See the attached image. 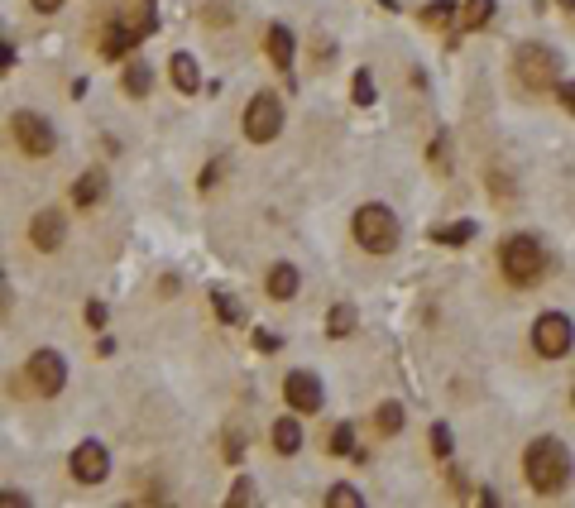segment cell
Returning a JSON list of instances; mask_svg holds the SVG:
<instances>
[{"mask_svg": "<svg viewBox=\"0 0 575 508\" xmlns=\"http://www.w3.org/2000/svg\"><path fill=\"white\" fill-rule=\"evenodd\" d=\"M268 58H274L278 67L292 63V29H288V25H274V29H268Z\"/></svg>", "mask_w": 575, "mask_h": 508, "instance_id": "ac0fdd59", "label": "cell"}, {"mask_svg": "<svg viewBox=\"0 0 575 508\" xmlns=\"http://www.w3.org/2000/svg\"><path fill=\"white\" fill-rule=\"evenodd\" d=\"M101 197H105V178H101V173H82L77 187H73V202L91 207V202H101Z\"/></svg>", "mask_w": 575, "mask_h": 508, "instance_id": "e0dca14e", "label": "cell"}, {"mask_svg": "<svg viewBox=\"0 0 575 508\" xmlns=\"http://www.w3.org/2000/svg\"><path fill=\"white\" fill-rule=\"evenodd\" d=\"M355 106H374V77L355 73Z\"/></svg>", "mask_w": 575, "mask_h": 508, "instance_id": "f1b7e54d", "label": "cell"}, {"mask_svg": "<svg viewBox=\"0 0 575 508\" xmlns=\"http://www.w3.org/2000/svg\"><path fill=\"white\" fill-rule=\"evenodd\" d=\"M523 470H527V484H532L537 494H561L575 475V460L556 436H537L523 456Z\"/></svg>", "mask_w": 575, "mask_h": 508, "instance_id": "6da1fadb", "label": "cell"}, {"mask_svg": "<svg viewBox=\"0 0 575 508\" xmlns=\"http://www.w3.org/2000/svg\"><path fill=\"white\" fill-rule=\"evenodd\" d=\"M571 340H575L571 317H561V312H542V317H537V326H532V346H537V356L561 360V356L571 350Z\"/></svg>", "mask_w": 575, "mask_h": 508, "instance_id": "8992f818", "label": "cell"}, {"mask_svg": "<svg viewBox=\"0 0 575 508\" xmlns=\"http://www.w3.org/2000/svg\"><path fill=\"white\" fill-rule=\"evenodd\" d=\"M513 73L527 91H551L561 77V53H551L547 43H523L518 53H513Z\"/></svg>", "mask_w": 575, "mask_h": 508, "instance_id": "277c9868", "label": "cell"}, {"mask_svg": "<svg viewBox=\"0 0 575 508\" xmlns=\"http://www.w3.org/2000/svg\"><path fill=\"white\" fill-rule=\"evenodd\" d=\"M298 446H302V427H298L292 418H278V422H274V451H278V456H292Z\"/></svg>", "mask_w": 575, "mask_h": 508, "instance_id": "2e32d148", "label": "cell"}, {"mask_svg": "<svg viewBox=\"0 0 575 508\" xmlns=\"http://www.w3.org/2000/svg\"><path fill=\"white\" fill-rule=\"evenodd\" d=\"M254 346H260V350H278V336H274V331H254Z\"/></svg>", "mask_w": 575, "mask_h": 508, "instance_id": "1f68e13d", "label": "cell"}, {"mask_svg": "<svg viewBox=\"0 0 575 508\" xmlns=\"http://www.w3.org/2000/svg\"><path fill=\"white\" fill-rule=\"evenodd\" d=\"M350 331H355V307H350V302H340V307H331V317H326V336L346 340Z\"/></svg>", "mask_w": 575, "mask_h": 508, "instance_id": "d6986e66", "label": "cell"}, {"mask_svg": "<svg viewBox=\"0 0 575 508\" xmlns=\"http://www.w3.org/2000/svg\"><path fill=\"white\" fill-rule=\"evenodd\" d=\"M58 5H63V0H34V10H43V15H53Z\"/></svg>", "mask_w": 575, "mask_h": 508, "instance_id": "836d02e7", "label": "cell"}, {"mask_svg": "<svg viewBox=\"0 0 575 508\" xmlns=\"http://www.w3.org/2000/svg\"><path fill=\"white\" fill-rule=\"evenodd\" d=\"M260 494H254V480H236V489H230V508H245V504H254Z\"/></svg>", "mask_w": 575, "mask_h": 508, "instance_id": "4316f807", "label": "cell"}, {"mask_svg": "<svg viewBox=\"0 0 575 508\" xmlns=\"http://www.w3.org/2000/svg\"><path fill=\"white\" fill-rule=\"evenodd\" d=\"M284 398H288V408H298V412H316L326 394H322V379H316L312 370H292L284 379Z\"/></svg>", "mask_w": 575, "mask_h": 508, "instance_id": "30bf717a", "label": "cell"}, {"mask_svg": "<svg viewBox=\"0 0 575 508\" xmlns=\"http://www.w3.org/2000/svg\"><path fill=\"white\" fill-rule=\"evenodd\" d=\"M503 274H509V283H518V288H527V283H537L547 274V254H542V245L532 240V235H509L503 240Z\"/></svg>", "mask_w": 575, "mask_h": 508, "instance_id": "3957f363", "label": "cell"}, {"mask_svg": "<svg viewBox=\"0 0 575 508\" xmlns=\"http://www.w3.org/2000/svg\"><path fill=\"white\" fill-rule=\"evenodd\" d=\"M73 475H77V484H101L111 475V451L101 442H82L73 451Z\"/></svg>", "mask_w": 575, "mask_h": 508, "instance_id": "9c48e42d", "label": "cell"}, {"mask_svg": "<svg viewBox=\"0 0 575 508\" xmlns=\"http://www.w3.org/2000/svg\"><path fill=\"white\" fill-rule=\"evenodd\" d=\"M561 5H566V15H571V20H575V0H561Z\"/></svg>", "mask_w": 575, "mask_h": 508, "instance_id": "d590c367", "label": "cell"}, {"mask_svg": "<svg viewBox=\"0 0 575 508\" xmlns=\"http://www.w3.org/2000/svg\"><path fill=\"white\" fill-rule=\"evenodd\" d=\"M350 231H355V240L365 245V254H393L398 240H403V231H398V216L389 207L379 202H365L355 211V221H350Z\"/></svg>", "mask_w": 575, "mask_h": 508, "instance_id": "7a4b0ae2", "label": "cell"}, {"mask_svg": "<svg viewBox=\"0 0 575 508\" xmlns=\"http://www.w3.org/2000/svg\"><path fill=\"white\" fill-rule=\"evenodd\" d=\"M475 235V221H455V226H437L431 231V240L437 245H465Z\"/></svg>", "mask_w": 575, "mask_h": 508, "instance_id": "ffe728a7", "label": "cell"}, {"mask_svg": "<svg viewBox=\"0 0 575 508\" xmlns=\"http://www.w3.org/2000/svg\"><path fill=\"white\" fill-rule=\"evenodd\" d=\"M29 235H34V245H39V250H58V245H63V235H67V226H63V216H58V211H39Z\"/></svg>", "mask_w": 575, "mask_h": 508, "instance_id": "8fae6325", "label": "cell"}, {"mask_svg": "<svg viewBox=\"0 0 575 508\" xmlns=\"http://www.w3.org/2000/svg\"><path fill=\"white\" fill-rule=\"evenodd\" d=\"M105 317H111V312H105V302H87V326H105Z\"/></svg>", "mask_w": 575, "mask_h": 508, "instance_id": "4dcf8cb0", "label": "cell"}, {"mask_svg": "<svg viewBox=\"0 0 575 508\" xmlns=\"http://www.w3.org/2000/svg\"><path fill=\"white\" fill-rule=\"evenodd\" d=\"M139 39H144V34H139L135 25H125V29L115 25V29H105V43H101V53H105V58H120V53H130Z\"/></svg>", "mask_w": 575, "mask_h": 508, "instance_id": "5bb4252c", "label": "cell"}, {"mask_svg": "<svg viewBox=\"0 0 575 508\" xmlns=\"http://www.w3.org/2000/svg\"><path fill=\"white\" fill-rule=\"evenodd\" d=\"M10 135H15V145L25 149V153H53V125L43 121V115H34V111H15L10 115Z\"/></svg>", "mask_w": 575, "mask_h": 508, "instance_id": "52a82bcc", "label": "cell"}, {"mask_svg": "<svg viewBox=\"0 0 575 508\" xmlns=\"http://www.w3.org/2000/svg\"><path fill=\"white\" fill-rule=\"evenodd\" d=\"M29 494H0V508H25Z\"/></svg>", "mask_w": 575, "mask_h": 508, "instance_id": "d6a6232c", "label": "cell"}, {"mask_svg": "<svg viewBox=\"0 0 575 508\" xmlns=\"http://www.w3.org/2000/svg\"><path fill=\"white\" fill-rule=\"evenodd\" d=\"M278 129H284V101L274 91H260V97L245 106V135L254 145H268V139H278Z\"/></svg>", "mask_w": 575, "mask_h": 508, "instance_id": "5b68a950", "label": "cell"}, {"mask_svg": "<svg viewBox=\"0 0 575 508\" xmlns=\"http://www.w3.org/2000/svg\"><path fill=\"white\" fill-rule=\"evenodd\" d=\"M374 422H379L384 436L403 432V403H379V412H374Z\"/></svg>", "mask_w": 575, "mask_h": 508, "instance_id": "7402d4cb", "label": "cell"}, {"mask_svg": "<svg viewBox=\"0 0 575 508\" xmlns=\"http://www.w3.org/2000/svg\"><path fill=\"white\" fill-rule=\"evenodd\" d=\"M489 15H494V0H465V29L489 25Z\"/></svg>", "mask_w": 575, "mask_h": 508, "instance_id": "603a6c76", "label": "cell"}, {"mask_svg": "<svg viewBox=\"0 0 575 508\" xmlns=\"http://www.w3.org/2000/svg\"><path fill=\"white\" fill-rule=\"evenodd\" d=\"M29 384L39 388V394H63V384H67V360L58 356V350H34L29 356Z\"/></svg>", "mask_w": 575, "mask_h": 508, "instance_id": "ba28073f", "label": "cell"}, {"mask_svg": "<svg viewBox=\"0 0 575 508\" xmlns=\"http://www.w3.org/2000/svg\"><path fill=\"white\" fill-rule=\"evenodd\" d=\"M360 489H350V484H336L331 494H326V508H360Z\"/></svg>", "mask_w": 575, "mask_h": 508, "instance_id": "d4e9b609", "label": "cell"}, {"mask_svg": "<svg viewBox=\"0 0 575 508\" xmlns=\"http://www.w3.org/2000/svg\"><path fill=\"white\" fill-rule=\"evenodd\" d=\"M168 73H173V87H178L183 97H192V91L202 87V73H197V58L192 53H173Z\"/></svg>", "mask_w": 575, "mask_h": 508, "instance_id": "7c38bea8", "label": "cell"}, {"mask_svg": "<svg viewBox=\"0 0 575 508\" xmlns=\"http://www.w3.org/2000/svg\"><path fill=\"white\" fill-rule=\"evenodd\" d=\"M331 456H360L355 451V427H350V422H340V427L331 432Z\"/></svg>", "mask_w": 575, "mask_h": 508, "instance_id": "cb8c5ba5", "label": "cell"}, {"mask_svg": "<svg viewBox=\"0 0 575 508\" xmlns=\"http://www.w3.org/2000/svg\"><path fill=\"white\" fill-rule=\"evenodd\" d=\"M451 20H455V5H451V0H431V5L422 10V25H427V29H446Z\"/></svg>", "mask_w": 575, "mask_h": 508, "instance_id": "44dd1931", "label": "cell"}, {"mask_svg": "<svg viewBox=\"0 0 575 508\" xmlns=\"http://www.w3.org/2000/svg\"><path fill=\"white\" fill-rule=\"evenodd\" d=\"M298 269H292V264H274V269H268V298H274V302H288V298H298Z\"/></svg>", "mask_w": 575, "mask_h": 508, "instance_id": "4fadbf2b", "label": "cell"}, {"mask_svg": "<svg viewBox=\"0 0 575 508\" xmlns=\"http://www.w3.org/2000/svg\"><path fill=\"white\" fill-rule=\"evenodd\" d=\"M211 302H216V312H221V322H230V326H236L240 322V307H236V298H230V293H211Z\"/></svg>", "mask_w": 575, "mask_h": 508, "instance_id": "484cf974", "label": "cell"}, {"mask_svg": "<svg viewBox=\"0 0 575 508\" xmlns=\"http://www.w3.org/2000/svg\"><path fill=\"white\" fill-rule=\"evenodd\" d=\"M556 101L575 115V82H556Z\"/></svg>", "mask_w": 575, "mask_h": 508, "instance_id": "f546056e", "label": "cell"}, {"mask_svg": "<svg viewBox=\"0 0 575 508\" xmlns=\"http://www.w3.org/2000/svg\"><path fill=\"white\" fill-rule=\"evenodd\" d=\"M125 91H130V97H149V87H154V73H149V63H139V58H130V63H125Z\"/></svg>", "mask_w": 575, "mask_h": 508, "instance_id": "9a60e30c", "label": "cell"}, {"mask_svg": "<svg viewBox=\"0 0 575 508\" xmlns=\"http://www.w3.org/2000/svg\"><path fill=\"white\" fill-rule=\"evenodd\" d=\"M431 451H437L441 460L451 456V427H446V422H437V427H431Z\"/></svg>", "mask_w": 575, "mask_h": 508, "instance_id": "83f0119b", "label": "cell"}, {"mask_svg": "<svg viewBox=\"0 0 575 508\" xmlns=\"http://www.w3.org/2000/svg\"><path fill=\"white\" fill-rule=\"evenodd\" d=\"M15 63V49H10V43H0V67H10Z\"/></svg>", "mask_w": 575, "mask_h": 508, "instance_id": "e575fe53", "label": "cell"}]
</instances>
